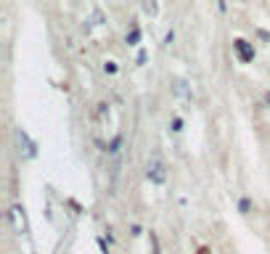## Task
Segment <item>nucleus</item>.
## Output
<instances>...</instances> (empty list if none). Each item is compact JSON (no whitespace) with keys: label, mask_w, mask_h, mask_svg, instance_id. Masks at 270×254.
Listing matches in <instances>:
<instances>
[{"label":"nucleus","mask_w":270,"mask_h":254,"mask_svg":"<svg viewBox=\"0 0 270 254\" xmlns=\"http://www.w3.org/2000/svg\"><path fill=\"white\" fill-rule=\"evenodd\" d=\"M8 217H11V225L19 236H24V233H30V225H27V214L19 204H14L11 209H8Z\"/></svg>","instance_id":"obj_1"},{"label":"nucleus","mask_w":270,"mask_h":254,"mask_svg":"<svg viewBox=\"0 0 270 254\" xmlns=\"http://www.w3.org/2000/svg\"><path fill=\"white\" fill-rule=\"evenodd\" d=\"M146 175H148V180L156 183V185H162L167 180V169H164V164L159 162V159H151V162L146 164Z\"/></svg>","instance_id":"obj_2"},{"label":"nucleus","mask_w":270,"mask_h":254,"mask_svg":"<svg viewBox=\"0 0 270 254\" xmlns=\"http://www.w3.org/2000/svg\"><path fill=\"white\" fill-rule=\"evenodd\" d=\"M14 138H16V146H19V154H22L24 159H32V156H35V143H32V140H30V135H27V133H24V130H22V127H19V130H16V133H14Z\"/></svg>","instance_id":"obj_3"},{"label":"nucleus","mask_w":270,"mask_h":254,"mask_svg":"<svg viewBox=\"0 0 270 254\" xmlns=\"http://www.w3.org/2000/svg\"><path fill=\"white\" fill-rule=\"evenodd\" d=\"M175 93H178L180 98H191V90H188V82L185 80H178L175 82Z\"/></svg>","instance_id":"obj_4"},{"label":"nucleus","mask_w":270,"mask_h":254,"mask_svg":"<svg viewBox=\"0 0 270 254\" xmlns=\"http://www.w3.org/2000/svg\"><path fill=\"white\" fill-rule=\"evenodd\" d=\"M236 51H238V56H241L244 61L252 59V51H249V45H246L244 40H236Z\"/></svg>","instance_id":"obj_5"},{"label":"nucleus","mask_w":270,"mask_h":254,"mask_svg":"<svg viewBox=\"0 0 270 254\" xmlns=\"http://www.w3.org/2000/svg\"><path fill=\"white\" fill-rule=\"evenodd\" d=\"M146 11L151 14V16L156 14V3H154V0H146Z\"/></svg>","instance_id":"obj_6"},{"label":"nucleus","mask_w":270,"mask_h":254,"mask_svg":"<svg viewBox=\"0 0 270 254\" xmlns=\"http://www.w3.org/2000/svg\"><path fill=\"white\" fill-rule=\"evenodd\" d=\"M101 22H104V14L96 11V14H93V24H101Z\"/></svg>","instance_id":"obj_7"},{"label":"nucleus","mask_w":270,"mask_h":254,"mask_svg":"<svg viewBox=\"0 0 270 254\" xmlns=\"http://www.w3.org/2000/svg\"><path fill=\"white\" fill-rule=\"evenodd\" d=\"M138 37H141V32H138V30H133V32H130V43H135Z\"/></svg>","instance_id":"obj_8"},{"label":"nucleus","mask_w":270,"mask_h":254,"mask_svg":"<svg viewBox=\"0 0 270 254\" xmlns=\"http://www.w3.org/2000/svg\"><path fill=\"white\" fill-rule=\"evenodd\" d=\"M265 101H267V103H270V93H267V96H265Z\"/></svg>","instance_id":"obj_9"}]
</instances>
